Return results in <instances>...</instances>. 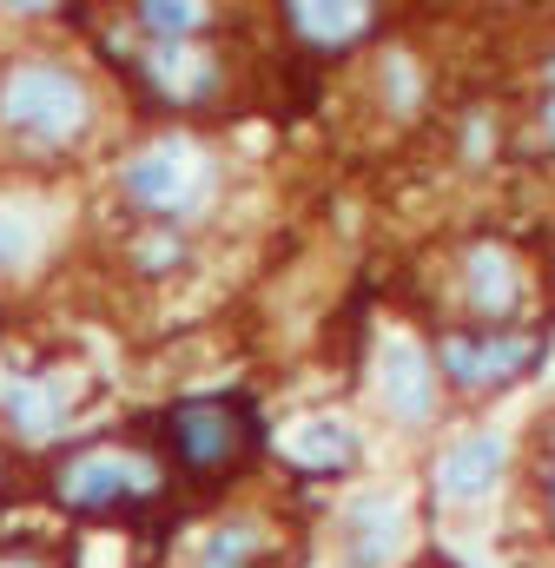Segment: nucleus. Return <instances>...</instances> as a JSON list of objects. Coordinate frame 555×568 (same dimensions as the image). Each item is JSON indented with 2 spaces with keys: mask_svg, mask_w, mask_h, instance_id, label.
I'll return each instance as SVG.
<instances>
[{
  "mask_svg": "<svg viewBox=\"0 0 555 568\" xmlns=\"http://www.w3.org/2000/svg\"><path fill=\"white\" fill-rule=\"evenodd\" d=\"M107 73H93L80 47L53 40V20L0 47V179L60 185L107 145Z\"/></svg>",
  "mask_w": 555,
  "mask_h": 568,
  "instance_id": "nucleus-1",
  "label": "nucleus"
},
{
  "mask_svg": "<svg viewBox=\"0 0 555 568\" xmlns=\"http://www.w3.org/2000/svg\"><path fill=\"white\" fill-rule=\"evenodd\" d=\"M107 199H113L120 225H159V232L199 239L232 205V165L192 126H152V133L113 145Z\"/></svg>",
  "mask_w": 555,
  "mask_h": 568,
  "instance_id": "nucleus-2",
  "label": "nucleus"
},
{
  "mask_svg": "<svg viewBox=\"0 0 555 568\" xmlns=\"http://www.w3.org/2000/svg\"><path fill=\"white\" fill-rule=\"evenodd\" d=\"M430 324H470V331H523L549 324V291H543V258L496 225L456 232L430 265Z\"/></svg>",
  "mask_w": 555,
  "mask_h": 568,
  "instance_id": "nucleus-3",
  "label": "nucleus"
},
{
  "mask_svg": "<svg viewBox=\"0 0 555 568\" xmlns=\"http://www.w3.org/2000/svg\"><path fill=\"white\" fill-rule=\"evenodd\" d=\"M145 436H152L159 463L172 469V483L212 489L219 503L245 496L239 483L272 449V424H265V404H259L252 384H212V390L165 397L152 410V429Z\"/></svg>",
  "mask_w": 555,
  "mask_h": 568,
  "instance_id": "nucleus-4",
  "label": "nucleus"
},
{
  "mask_svg": "<svg viewBox=\"0 0 555 568\" xmlns=\"http://www.w3.org/2000/svg\"><path fill=\"white\" fill-rule=\"evenodd\" d=\"M40 496L80 523H139L172 496V469L159 463L152 436L80 429L67 449L40 456Z\"/></svg>",
  "mask_w": 555,
  "mask_h": 568,
  "instance_id": "nucleus-5",
  "label": "nucleus"
},
{
  "mask_svg": "<svg viewBox=\"0 0 555 568\" xmlns=\"http://www.w3.org/2000/svg\"><path fill=\"white\" fill-rule=\"evenodd\" d=\"M93 397H100V371L73 351H40L27 364H7V384H0V443L7 456L27 449V456H53L67 449L80 424L93 417Z\"/></svg>",
  "mask_w": 555,
  "mask_h": 568,
  "instance_id": "nucleus-6",
  "label": "nucleus"
},
{
  "mask_svg": "<svg viewBox=\"0 0 555 568\" xmlns=\"http://www.w3.org/2000/svg\"><path fill=\"white\" fill-rule=\"evenodd\" d=\"M430 364L443 397L456 404H490L503 390L536 384L555 364V331L549 324H523V331H470V324H423Z\"/></svg>",
  "mask_w": 555,
  "mask_h": 568,
  "instance_id": "nucleus-7",
  "label": "nucleus"
},
{
  "mask_svg": "<svg viewBox=\"0 0 555 568\" xmlns=\"http://www.w3.org/2000/svg\"><path fill=\"white\" fill-rule=\"evenodd\" d=\"M364 404H371V417L377 429H391V436H430V429H443V410H450V397H443V384H436V364H430V344H423V324H377V337H371V351H364Z\"/></svg>",
  "mask_w": 555,
  "mask_h": 568,
  "instance_id": "nucleus-8",
  "label": "nucleus"
},
{
  "mask_svg": "<svg viewBox=\"0 0 555 568\" xmlns=\"http://www.w3.org/2000/svg\"><path fill=\"white\" fill-rule=\"evenodd\" d=\"M423 542L416 496L397 483H351L324 516V556L331 568H411Z\"/></svg>",
  "mask_w": 555,
  "mask_h": 568,
  "instance_id": "nucleus-9",
  "label": "nucleus"
},
{
  "mask_svg": "<svg viewBox=\"0 0 555 568\" xmlns=\"http://www.w3.org/2000/svg\"><path fill=\"white\" fill-rule=\"evenodd\" d=\"M509 469H516V436L490 417H470L436 436V449L423 463V496L443 516H483L509 489Z\"/></svg>",
  "mask_w": 555,
  "mask_h": 568,
  "instance_id": "nucleus-10",
  "label": "nucleus"
},
{
  "mask_svg": "<svg viewBox=\"0 0 555 568\" xmlns=\"http://www.w3.org/2000/svg\"><path fill=\"white\" fill-rule=\"evenodd\" d=\"M357 106L384 126V133H423L443 106V80H436V53L416 40L411 27H391L364 67H357Z\"/></svg>",
  "mask_w": 555,
  "mask_h": 568,
  "instance_id": "nucleus-11",
  "label": "nucleus"
},
{
  "mask_svg": "<svg viewBox=\"0 0 555 568\" xmlns=\"http://www.w3.org/2000/svg\"><path fill=\"white\" fill-rule=\"evenodd\" d=\"M265 463H278L291 483H317V489H351L371 463V429L357 410L344 404H317V410H297L272 429V449Z\"/></svg>",
  "mask_w": 555,
  "mask_h": 568,
  "instance_id": "nucleus-12",
  "label": "nucleus"
},
{
  "mask_svg": "<svg viewBox=\"0 0 555 568\" xmlns=\"http://www.w3.org/2000/svg\"><path fill=\"white\" fill-rule=\"evenodd\" d=\"M179 568H291V523L278 516V503H265V496L212 503L185 529Z\"/></svg>",
  "mask_w": 555,
  "mask_h": 568,
  "instance_id": "nucleus-13",
  "label": "nucleus"
},
{
  "mask_svg": "<svg viewBox=\"0 0 555 568\" xmlns=\"http://www.w3.org/2000/svg\"><path fill=\"white\" fill-rule=\"evenodd\" d=\"M73 225V199L67 185H40V179H0V291L7 284H33L67 245Z\"/></svg>",
  "mask_w": 555,
  "mask_h": 568,
  "instance_id": "nucleus-14",
  "label": "nucleus"
},
{
  "mask_svg": "<svg viewBox=\"0 0 555 568\" xmlns=\"http://www.w3.org/2000/svg\"><path fill=\"white\" fill-rule=\"evenodd\" d=\"M391 27L397 20L364 0H284L278 7V33L291 40L297 60H317V67H344L351 53H371Z\"/></svg>",
  "mask_w": 555,
  "mask_h": 568,
  "instance_id": "nucleus-15",
  "label": "nucleus"
},
{
  "mask_svg": "<svg viewBox=\"0 0 555 568\" xmlns=\"http://www.w3.org/2000/svg\"><path fill=\"white\" fill-rule=\"evenodd\" d=\"M509 126H516V100L490 93V87H470L450 113H443V159L463 172V179H483L496 165H509Z\"/></svg>",
  "mask_w": 555,
  "mask_h": 568,
  "instance_id": "nucleus-16",
  "label": "nucleus"
},
{
  "mask_svg": "<svg viewBox=\"0 0 555 568\" xmlns=\"http://www.w3.org/2000/svg\"><path fill=\"white\" fill-rule=\"evenodd\" d=\"M113 272L133 278V284H145V291L179 284V278L199 272V239H185V232H159V225H120V239H113Z\"/></svg>",
  "mask_w": 555,
  "mask_h": 568,
  "instance_id": "nucleus-17",
  "label": "nucleus"
},
{
  "mask_svg": "<svg viewBox=\"0 0 555 568\" xmlns=\"http://www.w3.org/2000/svg\"><path fill=\"white\" fill-rule=\"evenodd\" d=\"M133 40H152V47H172V40H212L225 33V13L205 7V0H139L120 13Z\"/></svg>",
  "mask_w": 555,
  "mask_h": 568,
  "instance_id": "nucleus-18",
  "label": "nucleus"
},
{
  "mask_svg": "<svg viewBox=\"0 0 555 568\" xmlns=\"http://www.w3.org/2000/svg\"><path fill=\"white\" fill-rule=\"evenodd\" d=\"M509 165L516 172H555V87H523L516 126H509Z\"/></svg>",
  "mask_w": 555,
  "mask_h": 568,
  "instance_id": "nucleus-19",
  "label": "nucleus"
},
{
  "mask_svg": "<svg viewBox=\"0 0 555 568\" xmlns=\"http://www.w3.org/2000/svg\"><path fill=\"white\" fill-rule=\"evenodd\" d=\"M0 568H73V562L47 536H0Z\"/></svg>",
  "mask_w": 555,
  "mask_h": 568,
  "instance_id": "nucleus-20",
  "label": "nucleus"
},
{
  "mask_svg": "<svg viewBox=\"0 0 555 568\" xmlns=\"http://www.w3.org/2000/svg\"><path fill=\"white\" fill-rule=\"evenodd\" d=\"M523 489H529V523H536V536L555 542V463H529Z\"/></svg>",
  "mask_w": 555,
  "mask_h": 568,
  "instance_id": "nucleus-21",
  "label": "nucleus"
},
{
  "mask_svg": "<svg viewBox=\"0 0 555 568\" xmlns=\"http://www.w3.org/2000/svg\"><path fill=\"white\" fill-rule=\"evenodd\" d=\"M536 463H555V404L536 417Z\"/></svg>",
  "mask_w": 555,
  "mask_h": 568,
  "instance_id": "nucleus-22",
  "label": "nucleus"
},
{
  "mask_svg": "<svg viewBox=\"0 0 555 568\" xmlns=\"http://www.w3.org/2000/svg\"><path fill=\"white\" fill-rule=\"evenodd\" d=\"M543 291H549V324H555V252L543 258Z\"/></svg>",
  "mask_w": 555,
  "mask_h": 568,
  "instance_id": "nucleus-23",
  "label": "nucleus"
},
{
  "mask_svg": "<svg viewBox=\"0 0 555 568\" xmlns=\"http://www.w3.org/2000/svg\"><path fill=\"white\" fill-rule=\"evenodd\" d=\"M7 476H13V456H7V443H0V496H7Z\"/></svg>",
  "mask_w": 555,
  "mask_h": 568,
  "instance_id": "nucleus-24",
  "label": "nucleus"
},
{
  "mask_svg": "<svg viewBox=\"0 0 555 568\" xmlns=\"http://www.w3.org/2000/svg\"><path fill=\"white\" fill-rule=\"evenodd\" d=\"M456 568H490L483 556H456Z\"/></svg>",
  "mask_w": 555,
  "mask_h": 568,
  "instance_id": "nucleus-25",
  "label": "nucleus"
},
{
  "mask_svg": "<svg viewBox=\"0 0 555 568\" xmlns=\"http://www.w3.org/2000/svg\"><path fill=\"white\" fill-rule=\"evenodd\" d=\"M0 384H7V364H0Z\"/></svg>",
  "mask_w": 555,
  "mask_h": 568,
  "instance_id": "nucleus-26",
  "label": "nucleus"
},
{
  "mask_svg": "<svg viewBox=\"0 0 555 568\" xmlns=\"http://www.w3.org/2000/svg\"><path fill=\"white\" fill-rule=\"evenodd\" d=\"M549 331H555V324H549Z\"/></svg>",
  "mask_w": 555,
  "mask_h": 568,
  "instance_id": "nucleus-27",
  "label": "nucleus"
}]
</instances>
